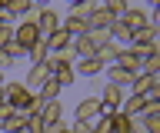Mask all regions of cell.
I'll return each mask as SVG.
<instances>
[{
    "instance_id": "8fae6325",
    "label": "cell",
    "mask_w": 160,
    "mask_h": 133,
    "mask_svg": "<svg viewBox=\"0 0 160 133\" xmlns=\"http://www.w3.org/2000/svg\"><path fill=\"white\" fill-rule=\"evenodd\" d=\"M33 10H37L33 0H10V3H7V17H10L13 23H17V20H30Z\"/></svg>"
},
{
    "instance_id": "5b68a950",
    "label": "cell",
    "mask_w": 160,
    "mask_h": 133,
    "mask_svg": "<svg viewBox=\"0 0 160 133\" xmlns=\"http://www.w3.org/2000/svg\"><path fill=\"white\" fill-rule=\"evenodd\" d=\"M47 80H50V67L43 60H37V63H30V67H27V73H23V80H20V83H23L30 93H37Z\"/></svg>"
},
{
    "instance_id": "ba28073f",
    "label": "cell",
    "mask_w": 160,
    "mask_h": 133,
    "mask_svg": "<svg viewBox=\"0 0 160 133\" xmlns=\"http://www.w3.org/2000/svg\"><path fill=\"white\" fill-rule=\"evenodd\" d=\"M103 70H107V63L100 60L97 53H93V57H83V60H73V73H77V80H80V77H100Z\"/></svg>"
},
{
    "instance_id": "5bb4252c",
    "label": "cell",
    "mask_w": 160,
    "mask_h": 133,
    "mask_svg": "<svg viewBox=\"0 0 160 133\" xmlns=\"http://www.w3.org/2000/svg\"><path fill=\"white\" fill-rule=\"evenodd\" d=\"M60 30H67L70 37H83L87 33V20L80 13H67V17H60Z\"/></svg>"
},
{
    "instance_id": "ac0fdd59",
    "label": "cell",
    "mask_w": 160,
    "mask_h": 133,
    "mask_svg": "<svg viewBox=\"0 0 160 133\" xmlns=\"http://www.w3.org/2000/svg\"><path fill=\"white\" fill-rule=\"evenodd\" d=\"M127 0H107V3H103V10L110 13V17H113V20H120V17H123V13H127Z\"/></svg>"
},
{
    "instance_id": "ffe728a7",
    "label": "cell",
    "mask_w": 160,
    "mask_h": 133,
    "mask_svg": "<svg viewBox=\"0 0 160 133\" xmlns=\"http://www.w3.org/2000/svg\"><path fill=\"white\" fill-rule=\"evenodd\" d=\"M13 43V27H0V50Z\"/></svg>"
},
{
    "instance_id": "52a82bcc",
    "label": "cell",
    "mask_w": 160,
    "mask_h": 133,
    "mask_svg": "<svg viewBox=\"0 0 160 133\" xmlns=\"http://www.w3.org/2000/svg\"><path fill=\"white\" fill-rule=\"evenodd\" d=\"M120 23H123L130 33H133V30H143V27H150V13L143 10V7H133V3H130L127 13L120 17Z\"/></svg>"
},
{
    "instance_id": "6da1fadb",
    "label": "cell",
    "mask_w": 160,
    "mask_h": 133,
    "mask_svg": "<svg viewBox=\"0 0 160 133\" xmlns=\"http://www.w3.org/2000/svg\"><path fill=\"white\" fill-rule=\"evenodd\" d=\"M3 93H7V107H10V110H30V113H33L37 97H33L20 80H7V83H3Z\"/></svg>"
},
{
    "instance_id": "d6986e66",
    "label": "cell",
    "mask_w": 160,
    "mask_h": 133,
    "mask_svg": "<svg viewBox=\"0 0 160 133\" xmlns=\"http://www.w3.org/2000/svg\"><path fill=\"white\" fill-rule=\"evenodd\" d=\"M23 133H43V120H40L37 113H30V116H27V126H23Z\"/></svg>"
},
{
    "instance_id": "9c48e42d",
    "label": "cell",
    "mask_w": 160,
    "mask_h": 133,
    "mask_svg": "<svg viewBox=\"0 0 160 133\" xmlns=\"http://www.w3.org/2000/svg\"><path fill=\"white\" fill-rule=\"evenodd\" d=\"M103 120L110 123V133H133L137 130V116H127V113H120V110L107 113Z\"/></svg>"
},
{
    "instance_id": "e0dca14e",
    "label": "cell",
    "mask_w": 160,
    "mask_h": 133,
    "mask_svg": "<svg viewBox=\"0 0 160 133\" xmlns=\"http://www.w3.org/2000/svg\"><path fill=\"white\" fill-rule=\"evenodd\" d=\"M137 73H160V53H147V57L140 60Z\"/></svg>"
},
{
    "instance_id": "277c9868",
    "label": "cell",
    "mask_w": 160,
    "mask_h": 133,
    "mask_svg": "<svg viewBox=\"0 0 160 133\" xmlns=\"http://www.w3.org/2000/svg\"><path fill=\"white\" fill-rule=\"evenodd\" d=\"M73 120L90 123V126L100 120V97H97V93H93V97H83V100L73 103Z\"/></svg>"
},
{
    "instance_id": "30bf717a",
    "label": "cell",
    "mask_w": 160,
    "mask_h": 133,
    "mask_svg": "<svg viewBox=\"0 0 160 133\" xmlns=\"http://www.w3.org/2000/svg\"><path fill=\"white\" fill-rule=\"evenodd\" d=\"M27 116H30V110H10L7 116L0 120V133H20L27 126Z\"/></svg>"
},
{
    "instance_id": "3957f363",
    "label": "cell",
    "mask_w": 160,
    "mask_h": 133,
    "mask_svg": "<svg viewBox=\"0 0 160 133\" xmlns=\"http://www.w3.org/2000/svg\"><path fill=\"white\" fill-rule=\"evenodd\" d=\"M33 23H37V33H40V40H43V37H50L60 27V13L53 7H47V3H40L37 10H33Z\"/></svg>"
},
{
    "instance_id": "7c38bea8",
    "label": "cell",
    "mask_w": 160,
    "mask_h": 133,
    "mask_svg": "<svg viewBox=\"0 0 160 133\" xmlns=\"http://www.w3.org/2000/svg\"><path fill=\"white\" fill-rule=\"evenodd\" d=\"M153 87H160V73H137L133 83H130V93H133V97H143V93H150Z\"/></svg>"
},
{
    "instance_id": "2e32d148",
    "label": "cell",
    "mask_w": 160,
    "mask_h": 133,
    "mask_svg": "<svg viewBox=\"0 0 160 133\" xmlns=\"http://www.w3.org/2000/svg\"><path fill=\"white\" fill-rule=\"evenodd\" d=\"M60 90H63V87H60V83L50 77V80L43 83V87H40L33 97H37V103H50V100H60Z\"/></svg>"
},
{
    "instance_id": "4fadbf2b",
    "label": "cell",
    "mask_w": 160,
    "mask_h": 133,
    "mask_svg": "<svg viewBox=\"0 0 160 133\" xmlns=\"http://www.w3.org/2000/svg\"><path fill=\"white\" fill-rule=\"evenodd\" d=\"M137 126L143 133H160V103L157 107H147V110L137 116Z\"/></svg>"
},
{
    "instance_id": "9a60e30c",
    "label": "cell",
    "mask_w": 160,
    "mask_h": 133,
    "mask_svg": "<svg viewBox=\"0 0 160 133\" xmlns=\"http://www.w3.org/2000/svg\"><path fill=\"white\" fill-rule=\"evenodd\" d=\"M143 110H147V100L143 97H133V93H127L123 103H120V113H127V116H140Z\"/></svg>"
},
{
    "instance_id": "8992f818",
    "label": "cell",
    "mask_w": 160,
    "mask_h": 133,
    "mask_svg": "<svg viewBox=\"0 0 160 133\" xmlns=\"http://www.w3.org/2000/svg\"><path fill=\"white\" fill-rule=\"evenodd\" d=\"M70 40H73V37H70L67 30H60V27H57L50 37H43V50L53 53V57H60V53H70Z\"/></svg>"
},
{
    "instance_id": "7a4b0ae2",
    "label": "cell",
    "mask_w": 160,
    "mask_h": 133,
    "mask_svg": "<svg viewBox=\"0 0 160 133\" xmlns=\"http://www.w3.org/2000/svg\"><path fill=\"white\" fill-rule=\"evenodd\" d=\"M13 43H17L20 50L27 53V57L40 47V33H37V23H33V17H30V20H17V23H13Z\"/></svg>"
},
{
    "instance_id": "44dd1931",
    "label": "cell",
    "mask_w": 160,
    "mask_h": 133,
    "mask_svg": "<svg viewBox=\"0 0 160 133\" xmlns=\"http://www.w3.org/2000/svg\"><path fill=\"white\" fill-rule=\"evenodd\" d=\"M3 83H7V73H3V70H0V87H3Z\"/></svg>"
},
{
    "instance_id": "7402d4cb",
    "label": "cell",
    "mask_w": 160,
    "mask_h": 133,
    "mask_svg": "<svg viewBox=\"0 0 160 133\" xmlns=\"http://www.w3.org/2000/svg\"><path fill=\"white\" fill-rule=\"evenodd\" d=\"M20 133H23V130H20Z\"/></svg>"
}]
</instances>
